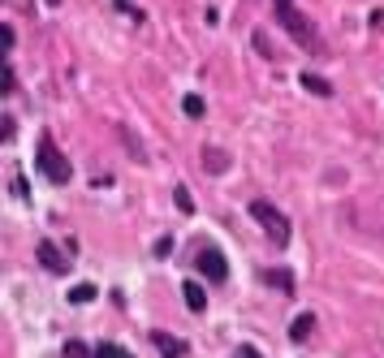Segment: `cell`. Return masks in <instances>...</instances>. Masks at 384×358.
I'll return each instance as SVG.
<instances>
[{
	"mask_svg": "<svg viewBox=\"0 0 384 358\" xmlns=\"http://www.w3.org/2000/svg\"><path fill=\"white\" fill-rule=\"evenodd\" d=\"M272 9H277V22L290 30V39L298 43V48H307V52H324V39H319V30H315V22L311 18H302V13L294 9V0H272Z\"/></svg>",
	"mask_w": 384,
	"mask_h": 358,
	"instance_id": "1",
	"label": "cell"
},
{
	"mask_svg": "<svg viewBox=\"0 0 384 358\" xmlns=\"http://www.w3.org/2000/svg\"><path fill=\"white\" fill-rule=\"evenodd\" d=\"M35 165H39V173L47 177V182H56V186H65L70 177H74V169H70V160L56 151V143L52 138H39V156H35Z\"/></svg>",
	"mask_w": 384,
	"mask_h": 358,
	"instance_id": "2",
	"label": "cell"
},
{
	"mask_svg": "<svg viewBox=\"0 0 384 358\" xmlns=\"http://www.w3.org/2000/svg\"><path fill=\"white\" fill-rule=\"evenodd\" d=\"M250 216L264 224L268 238L277 242V246H285V242H290V216H285V211H277L268 199H255V203H250Z\"/></svg>",
	"mask_w": 384,
	"mask_h": 358,
	"instance_id": "3",
	"label": "cell"
},
{
	"mask_svg": "<svg viewBox=\"0 0 384 358\" xmlns=\"http://www.w3.org/2000/svg\"><path fill=\"white\" fill-rule=\"evenodd\" d=\"M195 268L207 276V281H216V285L229 276V264H225V255H220L216 246H203V251H199V259H195Z\"/></svg>",
	"mask_w": 384,
	"mask_h": 358,
	"instance_id": "4",
	"label": "cell"
},
{
	"mask_svg": "<svg viewBox=\"0 0 384 358\" xmlns=\"http://www.w3.org/2000/svg\"><path fill=\"white\" fill-rule=\"evenodd\" d=\"M35 255H39V264H43L47 272H70V259L61 255V251H56L47 238H43V242H35Z\"/></svg>",
	"mask_w": 384,
	"mask_h": 358,
	"instance_id": "5",
	"label": "cell"
},
{
	"mask_svg": "<svg viewBox=\"0 0 384 358\" xmlns=\"http://www.w3.org/2000/svg\"><path fill=\"white\" fill-rule=\"evenodd\" d=\"M151 341H156L160 358H186V341H178L173 333H151Z\"/></svg>",
	"mask_w": 384,
	"mask_h": 358,
	"instance_id": "6",
	"label": "cell"
},
{
	"mask_svg": "<svg viewBox=\"0 0 384 358\" xmlns=\"http://www.w3.org/2000/svg\"><path fill=\"white\" fill-rule=\"evenodd\" d=\"M182 298H186V306H190L195 315L207 311V294H203V285H199V281H186V285H182Z\"/></svg>",
	"mask_w": 384,
	"mask_h": 358,
	"instance_id": "7",
	"label": "cell"
},
{
	"mask_svg": "<svg viewBox=\"0 0 384 358\" xmlns=\"http://www.w3.org/2000/svg\"><path fill=\"white\" fill-rule=\"evenodd\" d=\"M302 87H307L311 95H319V100H328V95H332V83H328V78H319V74H302Z\"/></svg>",
	"mask_w": 384,
	"mask_h": 358,
	"instance_id": "8",
	"label": "cell"
},
{
	"mask_svg": "<svg viewBox=\"0 0 384 358\" xmlns=\"http://www.w3.org/2000/svg\"><path fill=\"white\" fill-rule=\"evenodd\" d=\"M311 333H315V315H298V319L290 324V337H294V341H307Z\"/></svg>",
	"mask_w": 384,
	"mask_h": 358,
	"instance_id": "9",
	"label": "cell"
},
{
	"mask_svg": "<svg viewBox=\"0 0 384 358\" xmlns=\"http://www.w3.org/2000/svg\"><path fill=\"white\" fill-rule=\"evenodd\" d=\"M182 112H186L190 121H199L203 112H207V104H203V95H186V100H182Z\"/></svg>",
	"mask_w": 384,
	"mask_h": 358,
	"instance_id": "10",
	"label": "cell"
},
{
	"mask_svg": "<svg viewBox=\"0 0 384 358\" xmlns=\"http://www.w3.org/2000/svg\"><path fill=\"white\" fill-rule=\"evenodd\" d=\"M203 160H207V169H212V173H225V169H229V156H225V151H216V147H207Z\"/></svg>",
	"mask_w": 384,
	"mask_h": 358,
	"instance_id": "11",
	"label": "cell"
},
{
	"mask_svg": "<svg viewBox=\"0 0 384 358\" xmlns=\"http://www.w3.org/2000/svg\"><path fill=\"white\" fill-rule=\"evenodd\" d=\"M91 298H95V285H87V281L70 289V302H74V306H83V302H91Z\"/></svg>",
	"mask_w": 384,
	"mask_h": 358,
	"instance_id": "12",
	"label": "cell"
},
{
	"mask_svg": "<svg viewBox=\"0 0 384 358\" xmlns=\"http://www.w3.org/2000/svg\"><path fill=\"white\" fill-rule=\"evenodd\" d=\"M65 358H95V354L83 346V341H70V346H65Z\"/></svg>",
	"mask_w": 384,
	"mask_h": 358,
	"instance_id": "13",
	"label": "cell"
},
{
	"mask_svg": "<svg viewBox=\"0 0 384 358\" xmlns=\"http://www.w3.org/2000/svg\"><path fill=\"white\" fill-rule=\"evenodd\" d=\"M178 207H182V211H195V199H190L186 186H178Z\"/></svg>",
	"mask_w": 384,
	"mask_h": 358,
	"instance_id": "14",
	"label": "cell"
},
{
	"mask_svg": "<svg viewBox=\"0 0 384 358\" xmlns=\"http://www.w3.org/2000/svg\"><path fill=\"white\" fill-rule=\"evenodd\" d=\"M13 87H18V78H13V65L5 61V95H13Z\"/></svg>",
	"mask_w": 384,
	"mask_h": 358,
	"instance_id": "15",
	"label": "cell"
},
{
	"mask_svg": "<svg viewBox=\"0 0 384 358\" xmlns=\"http://www.w3.org/2000/svg\"><path fill=\"white\" fill-rule=\"evenodd\" d=\"M95 358H125L117 346H100V350H95Z\"/></svg>",
	"mask_w": 384,
	"mask_h": 358,
	"instance_id": "16",
	"label": "cell"
},
{
	"mask_svg": "<svg viewBox=\"0 0 384 358\" xmlns=\"http://www.w3.org/2000/svg\"><path fill=\"white\" fill-rule=\"evenodd\" d=\"M151 251H156V255H160V259H164V255H169V251H173V238H160V242H156V246H151Z\"/></svg>",
	"mask_w": 384,
	"mask_h": 358,
	"instance_id": "17",
	"label": "cell"
},
{
	"mask_svg": "<svg viewBox=\"0 0 384 358\" xmlns=\"http://www.w3.org/2000/svg\"><path fill=\"white\" fill-rule=\"evenodd\" d=\"M237 358H264V354L255 350V346H237Z\"/></svg>",
	"mask_w": 384,
	"mask_h": 358,
	"instance_id": "18",
	"label": "cell"
},
{
	"mask_svg": "<svg viewBox=\"0 0 384 358\" xmlns=\"http://www.w3.org/2000/svg\"><path fill=\"white\" fill-rule=\"evenodd\" d=\"M47 5H61V0H47Z\"/></svg>",
	"mask_w": 384,
	"mask_h": 358,
	"instance_id": "19",
	"label": "cell"
}]
</instances>
